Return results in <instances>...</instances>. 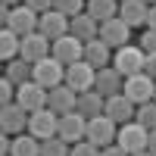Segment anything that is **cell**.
I'll use <instances>...</instances> for the list:
<instances>
[{"instance_id":"cell-40","label":"cell","mask_w":156,"mask_h":156,"mask_svg":"<svg viewBox=\"0 0 156 156\" xmlns=\"http://www.w3.org/2000/svg\"><path fill=\"white\" fill-rule=\"evenodd\" d=\"M134 156H153V153H150V150H140V153H134Z\"/></svg>"},{"instance_id":"cell-20","label":"cell","mask_w":156,"mask_h":156,"mask_svg":"<svg viewBox=\"0 0 156 156\" xmlns=\"http://www.w3.org/2000/svg\"><path fill=\"white\" fill-rule=\"evenodd\" d=\"M69 34L78 37L81 44H90V41H97V37H100V22L90 19L87 12H81V16H75V19L69 22Z\"/></svg>"},{"instance_id":"cell-9","label":"cell","mask_w":156,"mask_h":156,"mask_svg":"<svg viewBox=\"0 0 156 156\" xmlns=\"http://www.w3.org/2000/svg\"><path fill=\"white\" fill-rule=\"evenodd\" d=\"M66 84L75 94H87V90H94V84H97V69H90L84 59L75 62V66L66 69Z\"/></svg>"},{"instance_id":"cell-18","label":"cell","mask_w":156,"mask_h":156,"mask_svg":"<svg viewBox=\"0 0 156 156\" xmlns=\"http://www.w3.org/2000/svg\"><path fill=\"white\" fill-rule=\"evenodd\" d=\"M147 16H150V3H144V0H122L119 3V19L131 28H147Z\"/></svg>"},{"instance_id":"cell-6","label":"cell","mask_w":156,"mask_h":156,"mask_svg":"<svg viewBox=\"0 0 156 156\" xmlns=\"http://www.w3.org/2000/svg\"><path fill=\"white\" fill-rule=\"evenodd\" d=\"M100 41L106 44L109 50H122L131 44V25H125L119 16L109 19V22H103L100 25Z\"/></svg>"},{"instance_id":"cell-15","label":"cell","mask_w":156,"mask_h":156,"mask_svg":"<svg viewBox=\"0 0 156 156\" xmlns=\"http://www.w3.org/2000/svg\"><path fill=\"white\" fill-rule=\"evenodd\" d=\"M75 106H78V94L69 84H59L47 94V109L56 115H69V112H75Z\"/></svg>"},{"instance_id":"cell-27","label":"cell","mask_w":156,"mask_h":156,"mask_svg":"<svg viewBox=\"0 0 156 156\" xmlns=\"http://www.w3.org/2000/svg\"><path fill=\"white\" fill-rule=\"evenodd\" d=\"M84 6H87V0H53V9L62 12L66 19H75V16H81V12H87Z\"/></svg>"},{"instance_id":"cell-23","label":"cell","mask_w":156,"mask_h":156,"mask_svg":"<svg viewBox=\"0 0 156 156\" xmlns=\"http://www.w3.org/2000/svg\"><path fill=\"white\" fill-rule=\"evenodd\" d=\"M87 16L97 19L100 25L119 16V0H87Z\"/></svg>"},{"instance_id":"cell-26","label":"cell","mask_w":156,"mask_h":156,"mask_svg":"<svg viewBox=\"0 0 156 156\" xmlns=\"http://www.w3.org/2000/svg\"><path fill=\"white\" fill-rule=\"evenodd\" d=\"M12 156H41V140L31 137L28 131L12 137Z\"/></svg>"},{"instance_id":"cell-16","label":"cell","mask_w":156,"mask_h":156,"mask_svg":"<svg viewBox=\"0 0 156 156\" xmlns=\"http://www.w3.org/2000/svg\"><path fill=\"white\" fill-rule=\"evenodd\" d=\"M50 50H53V44H50L41 31H34V34H25V37H22V50H19V56H22L25 62H31V66H34L37 59L50 56Z\"/></svg>"},{"instance_id":"cell-35","label":"cell","mask_w":156,"mask_h":156,"mask_svg":"<svg viewBox=\"0 0 156 156\" xmlns=\"http://www.w3.org/2000/svg\"><path fill=\"white\" fill-rule=\"evenodd\" d=\"M0 156H12V140H9V134L0 137Z\"/></svg>"},{"instance_id":"cell-7","label":"cell","mask_w":156,"mask_h":156,"mask_svg":"<svg viewBox=\"0 0 156 156\" xmlns=\"http://www.w3.org/2000/svg\"><path fill=\"white\" fill-rule=\"evenodd\" d=\"M28 119H31V112H25L19 103L0 106V131L3 134H25L28 131Z\"/></svg>"},{"instance_id":"cell-29","label":"cell","mask_w":156,"mask_h":156,"mask_svg":"<svg viewBox=\"0 0 156 156\" xmlns=\"http://www.w3.org/2000/svg\"><path fill=\"white\" fill-rule=\"evenodd\" d=\"M41 156H72V147L62 137H50L41 144Z\"/></svg>"},{"instance_id":"cell-17","label":"cell","mask_w":156,"mask_h":156,"mask_svg":"<svg viewBox=\"0 0 156 156\" xmlns=\"http://www.w3.org/2000/svg\"><path fill=\"white\" fill-rule=\"evenodd\" d=\"M69 22H72V19H66L62 12L50 9V12H44V16H41V25H37V31H41L50 44H53V41H59V37H66V34H69Z\"/></svg>"},{"instance_id":"cell-12","label":"cell","mask_w":156,"mask_h":156,"mask_svg":"<svg viewBox=\"0 0 156 156\" xmlns=\"http://www.w3.org/2000/svg\"><path fill=\"white\" fill-rule=\"evenodd\" d=\"M94 90L103 97V100H109V97H119L122 90H125V75L115 69V66H106V69H100L97 72V84Z\"/></svg>"},{"instance_id":"cell-3","label":"cell","mask_w":156,"mask_h":156,"mask_svg":"<svg viewBox=\"0 0 156 156\" xmlns=\"http://www.w3.org/2000/svg\"><path fill=\"white\" fill-rule=\"evenodd\" d=\"M144 62H147V53H144L137 44H128V47H122V50H115V56H112V66L119 69L125 78L140 75V72H144Z\"/></svg>"},{"instance_id":"cell-30","label":"cell","mask_w":156,"mask_h":156,"mask_svg":"<svg viewBox=\"0 0 156 156\" xmlns=\"http://www.w3.org/2000/svg\"><path fill=\"white\" fill-rule=\"evenodd\" d=\"M16 90H19V87L3 75V81H0V106H9V103H16V100H12V97H16Z\"/></svg>"},{"instance_id":"cell-21","label":"cell","mask_w":156,"mask_h":156,"mask_svg":"<svg viewBox=\"0 0 156 156\" xmlns=\"http://www.w3.org/2000/svg\"><path fill=\"white\" fill-rule=\"evenodd\" d=\"M78 115H84V119H100L103 112H106V100H103L97 90H87V94H78V106H75Z\"/></svg>"},{"instance_id":"cell-36","label":"cell","mask_w":156,"mask_h":156,"mask_svg":"<svg viewBox=\"0 0 156 156\" xmlns=\"http://www.w3.org/2000/svg\"><path fill=\"white\" fill-rule=\"evenodd\" d=\"M100 156H128V153H125V150H122L119 144H112V147H106V150H103Z\"/></svg>"},{"instance_id":"cell-28","label":"cell","mask_w":156,"mask_h":156,"mask_svg":"<svg viewBox=\"0 0 156 156\" xmlns=\"http://www.w3.org/2000/svg\"><path fill=\"white\" fill-rule=\"evenodd\" d=\"M134 122H140L147 131H156V100L140 103V106H137V115H134Z\"/></svg>"},{"instance_id":"cell-14","label":"cell","mask_w":156,"mask_h":156,"mask_svg":"<svg viewBox=\"0 0 156 156\" xmlns=\"http://www.w3.org/2000/svg\"><path fill=\"white\" fill-rule=\"evenodd\" d=\"M37 25H41V16L31 9V6H12V16H9V25L6 28H12L19 37H25V34H34L37 31Z\"/></svg>"},{"instance_id":"cell-42","label":"cell","mask_w":156,"mask_h":156,"mask_svg":"<svg viewBox=\"0 0 156 156\" xmlns=\"http://www.w3.org/2000/svg\"><path fill=\"white\" fill-rule=\"evenodd\" d=\"M153 100H156V90H153Z\"/></svg>"},{"instance_id":"cell-11","label":"cell","mask_w":156,"mask_h":156,"mask_svg":"<svg viewBox=\"0 0 156 156\" xmlns=\"http://www.w3.org/2000/svg\"><path fill=\"white\" fill-rule=\"evenodd\" d=\"M153 90H156V81H153L150 75L140 72L134 78H125V90H122V94L131 100L134 106H140V103H150L153 100Z\"/></svg>"},{"instance_id":"cell-10","label":"cell","mask_w":156,"mask_h":156,"mask_svg":"<svg viewBox=\"0 0 156 156\" xmlns=\"http://www.w3.org/2000/svg\"><path fill=\"white\" fill-rule=\"evenodd\" d=\"M50 56H56L62 66H75V62H81L84 59V44L78 41V37L66 34V37H59V41H53V50H50Z\"/></svg>"},{"instance_id":"cell-25","label":"cell","mask_w":156,"mask_h":156,"mask_svg":"<svg viewBox=\"0 0 156 156\" xmlns=\"http://www.w3.org/2000/svg\"><path fill=\"white\" fill-rule=\"evenodd\" d=\"M19 50H22V37L12 28H3L0 31V56L6 62H12V59H19Z\"/></svg>"},{"instance_id":"cell-39","label":"cell","mask_w":156,"mask_h":156,"mask_svg":"<svg viewBox=\"0 0 156 156\" xmlns=\"http://www.w3.org/2000/svg\"><path fill=\"white\" fill-rule=\"evenodd\" d=\"M16 3H25V0H3V6H16Z\"/></svg>"},{"instance_id":"cell-2","label":"cell","mask_w":156,"mask_h":156,"mask_svg":"<svg viewBox=\"0 0 156 156\" xmlns=\"http://www.w3.org/2000/svg\"><path fill=\"white\" fill-rule=\"evenodd\" d=\"M115 144H119L128 156H134L140 150H147L150 144V131L140 122H128V125H119V137H115Z\"/></svg>"},{"instance_id":"cell-33","label":"cell","mask_w":156,"mask_h":156,"mask_svg":"<svg viewBox=\"0 0 156 156\" xmlns=\"http://www.w3.org/2000/svg\"><path fill=\"white\" fill-rule=\"evenodd\" d=\"M25 6H31L37 16H44V12L53 9V0H25Z\"/></svg>"},{"instance_id":"cell-32","label":"cell","mask_w":156,"mask_h":156,"mask_svg":"<svg viewBox=\"0 0 156 156\" xmlns=\"http://www.w3.org/2000/svg\"><path fill=\"white\" fill-rule=\"evenodd\" d=\"M137 47L144 50V53H156V31H140V37H137Z\"/></svg>"},{"instance_id":"cell-43","label":"cell","mask_w":156,"mask_h":156,"mask_svg":"<svg viewBox=\"0 0 156 156\" xmlns=\"http://www.w3.org/2000/svg\"><path fill=\"white\" fill-rule=\"evenodd\" d=\"M119 3H122V0H119Z\"/></svg>"},{"instance_id":"cell-24","label":"cell","mask_w":156,"mask_h":156,"mask_svg":"<svg viewBox=\"0 0 156 156\" xmlns=\"http://www.w3.org/2000/svg\"><path fill=\"white\" fill-rule=\"evenodd\" d=\"M6 78H9L16 87H19V84H28L31 78H34V66H31V62H25V59L19 56V59L6 62Z\"/></svg>"},{"instance_id":"cell-19","label":"cell","mask_w":156,"mask_h":156,"mask_svg":"<svg viewBox=\"0 0 156 156\" xmlns=\"http://www.w3.org/2000/svg\"><path fill=\"white\" fill-rule=\"evenodd\" d=\"M103 115H109L115 125H128V122H134L137 106H134L125 94H119V97H109V100H106V112H103Z\"/></svg>"},{"instance_id":"cell-34","label":"cell","mask_w":156,"mask_h":156,"mask_svg":"<svg viewBox=\"0 0 156 156\" xmlns=\"http://www.w3.org/2000/svg\"><path fill=\"white\" fill-rule=\"evenodd\" d=\"M144 75H150L156 81V53H147V62H144Z\"/></svg>"},{"instance_id":"cell-37","label":"cell","mask_w":156,"mask_h":156,"mask_svg":"<svg viewBox=\"0 0 156 156\" xmlns=\"http://www.w3.org/2000/svg\"><path fill=\"white\" fill-rule=\"evenodd\" d=\"M147 28L156 31V6H150V16H147Z\"/></svg>"},{"instance_id":"cell-31","label":"cell","mask_w":156,"mask_h":156,"mask_svg":"<svg viewBox=\"0 0 156 156\" xmlns=\"http://www.w3.org/2000/svg\"><path fill=\"white\" fill-rule=\"evenodd\" d=\"M103 150L90 140H81V144H72V156H100Z\"/></svg>"},{"instance_id":"cell-4","label":"cell","mask_w":156,"mask_h":156,"mask_svg":"<svg viewBox=\"0 0 156 156\" xmlns=\"http://www.w3.org/2000/svg\"><path fill=\"white\" fill-rule=\"evenodd\" d=\"M115 137H119V125H115L109 115H100V119H90V122H87V140H90V144H97L100 150L112 147Z\"/></svg>"},{"instance_id":"cell-8","label":"cell","mask_w":156,"mask_h":156,"mask_svg":"<svg viewBox=\"0 0 156 156\" xmlns=\"http://www.w3.org/2000/svg\"><path fill=\"white\" fill-rule=\"evenodd\" d=\"M47 94H50V90H44L37 81H28V84H19L16 103L25 112H41V109H47Z\"/></svg>"},{"instance_id":"cell-1","label":"cell","mask_w":156,"mask_h":156,"mask_svg":"<svg viewBox=\"0 0 156 156\" xmlns=\"http://www.w3.org/2000/svg\"><path fill=\"white\" fill-rule=\"evenodd\" d=\"M31 81H37L44 90H53L59 84H66V66L56 56H44V59L34 62V78Z\"/></svg>"},{"instance_id":"cell-38","label":"cell","mask_w":156,"mask_h":156,"mask_svg":"<svg viewBox=\"0 0 156 156\" xmlns=\"http://www.w3.org/2000/svg\"><path fill=\"white\" fill-rule=\"evenodd\" d=\"M147 150L156 156V131H150V144H147Z\"/></svg>"},{"instance_id":"cell-5","label":"cell","mask_w":156,"mask_h":156,"mask_svg":"<svg viewBox=\"0 0 156 156\" xmlns=\"http://www.w3.org/2000/svg\"><path fill=\"white\" fill-rule=\"evenodd\" d=\"M28 134L37 137L41 144H44V140H50V137H56V134H59V115L50 112V109L31 112V119H28Z\"/></svg>"},{"instance_id":"cell-41","label":"cell","mask_w":156,"mask_h":156,"mask_svg":"<svg viewBox=\"0 0 156 156\" xmlns=\"http://www.w3.org/2000/svg\"><path fill=\"white\" fill-rule=\"evenodd\" d=\"M144 3H150V6H156V0H144Z\"/></svg>"},{"instance_id":"cell-13","label":"cell","mask_w":156,"mask_h":156,"mask_svg":"<svg viewBox=\"0 0 156 156\" xmlns=\"http://www.w3.org/2000/svg\"><path fill=\"white\" fill-rule=\"evenodd\" d=\"M66 144H81L87 140V119L78 112H69V115H59V134Z\"/></svg>"},{"instance_id":"cell-22","label":"cell","mask_w":156,"mask_h":156,"mask_svg":"<svg viewBox=\"0 0 156 156\" xmlns=\"http://www.w3.org/2000/svg\"><path fill=\"white\" fill-rule=\"evenodd\" d=\"M109 56H112V50L103 44L100 37H97V41H90V44H84V62H87L90 69H97V72L106 69V66H109Z\"/></svg>"}]
</instances>
